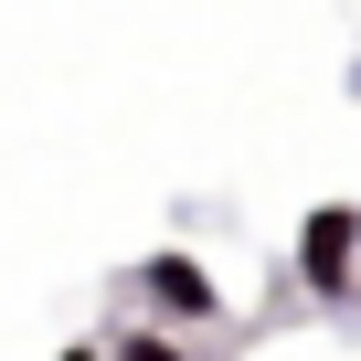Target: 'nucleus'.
<instances>
[{"instance_id":"f257e3e1","label":"nucleus","mask_w":361,"mask_h":361,"mask_svg":"<svg viewBox=\"0 0 361 361\" xmlns=\"http://www.w3.org/2000/svg\"><path fill=\"white\" fill-rule=\"evenodd\" d=\"M138 298H149V329H170V340H202V329L224 319V287H213V266H202V255H180V245L138 255Z\"/></svg>"},{"instance_id":"f03ea898","label":"nucleus","mask_w":361,"mask_h":361,"mask_svg":"<svg viewBox=\"0 0 361 361\" xmlns=\"http://www.w3.org/2000/svg\"><path fill=\"white\" fill-rule=\"evenodd\" d=\"M298 287L319 308H350V287H361V202H308V224H298Z\"/></svg>"},{"instance_id":"7ed1b4c3","label":"nucleus","mask_w":361,"mask_h":361,"mask_svg":"<svg viewBox=\"0 0 361 361\" xmlns=\"http://www.w3.org/2000/svg\"><path fill=\"white\" fill-rule=\"evenodd\" d=\"M96 350H106V361H192V340H170V329H149V319L117 329V340H96Z\"/></svg>"},{"instance_id":"20e7f679","label":"nucleus","mask_w":361,"mask_h":361,"mask_svg":"<svg viewBox=\"0 0 361 361\" xmlns=\"http://www.w3.org/2000/svg\"><path fill=\"white\" fill-rule=\"evenodd\" d=\"M54 361H106V350H96V340H64V350H54Z\"/></svg>"}]
</instances>
